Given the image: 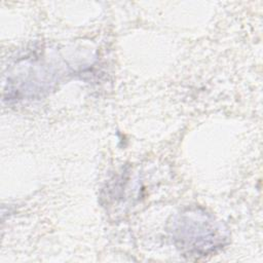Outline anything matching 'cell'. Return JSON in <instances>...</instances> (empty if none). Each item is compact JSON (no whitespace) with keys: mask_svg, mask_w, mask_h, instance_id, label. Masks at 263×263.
Listing matches in <instances>:
<instances>
[{"mask_svg":"<svg viewBox=\"0 0 263 263\" xmlns=\"http://www.w3.org/2000/svg\"><path fill=\"white\" fill-rule=\"evenodd\" d=\"M199 218L197 221L194 216L186 219L181 223L180 229L176 230V239L179 240L180 248L190 254H194L193 256H205L222 246L218 230L212 227L206 217L202 216L201 221H199Z\"/></svg>","mask_w":263,"mask_h":263,"instance_id":"1","label":"cell"}]
</instances>
